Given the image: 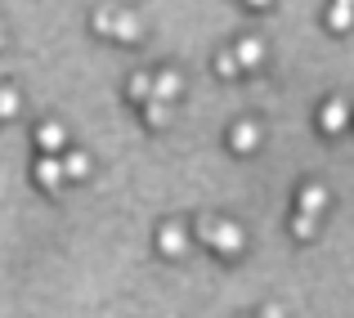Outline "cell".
<instances>
[{"label": "cell", "instance_id": "6da1fadb", "mask_svg": "<svg viewBox=\"0 0 354 318\" xmlns=\"http://www.w3.org/2000/svg\"><path fill=\"white\" fill-rule=\"evenodd\" d=\"M95 27H99V32H113L117 41H126V45H135V41H139V18H135V14H126V9H113V14L104 9V14L95 18Z\"/></svg>", "mask_w": 354, "mask_h": 318}, {"label": "cell", "instance_id": "7a4b0ae2", "mask_svg": "<svg viewBox=\"0 0 354 318\" xmlns=\"http://www.w3.org/2000/svg\"><path fill=\"white\" fill-rule=\"evenodd\" d=\"M202 238L211 242V247L220 251V256H234V251H242V229L234 220H220V224H202Z\"/></svg>", "mask_w": 354, "mask_h": 318}, {"label": "cell", "instance_id": "3957f363", "mask_svg": "<svg viewBox=\"0 0 354 318\" xmlns=\"http://www.w3.org/2000/svg\"><path fill=\"white\" fill-rule=\"evenodd\" d=\"M36 180H41L50 193H59V189H63V180H68V171H63L59 157H41V162H36Z\"/></svg>", "mask_w": 354, "mask_h": 318}, {"label": "cell", "instance_id": "277c9868", "mask_svg": "<svg viewBox=\"0 0 354 318\" xmlns=\"http://www.w3.org/2000/svg\"><path fill=\"white\" fill-rule=\"evenodd\" d=\"M346 121H350V108L341 104V99H332V104H323V112H319V126L328 130V135H337V130H346Z\"/></svg>", "mask_w": 354, "mask_h": 318}, {"label": "cell", "instance_id": "5b68a950", "mask_svg": "<svg viewBox=\"0 0 354 318\" xmlns=\"http://www.w3.org/2000/svg\"><path fill=\"white\" fill-rule=\"evenodd\" d=\"M162 251L166 256H184V251H189V233H184L180 224H166L162 229Z\"/></svg>", "mask_w": 354, "mask_h": 318}, {"label": "cell", "instance_id": "8992f818", "mask_svg": "<svg viewBox=\"0 0 354 318\" xmlns=\"http://www.w3.org/2000/svg\"><path fill=\"white\" fill-rule=\"evenodd\" d=\"M350 23H354V0H332V9H328V27H332V32H346Z\"/></svg>", "mask_w": 354, "mask_h": 318}, {"label": "cell", "instance_id": "52a82bcc", "mask_svg": "<svg viewBox=\"0 0 354 318\" xmlns=\"http://www.w3.org/2000/svg\"><path fill=\"white\" fill-rule=\"evenodd\" d=\"M144 121L148 126H166V121H171V99H144Z\"/></svg>", "mask_w": 354, "mask_h": 318}, {"label": "cell", "instance_id": "ba28073f", "mask_svg": "<svg viewBox=\"0 0 354 318\" xmlns=\"http://www.w3.org/2000/svg\"><path fill=\"white\" fill-rule=\"evenodd\" d=\"M36 144H41L45 153H59V148H63V126H59V121H45V126L36 130Z\"/></svg>", "mask_w": 354, "mask_h": 318}, {"label": "cell", "instance_id": "9c48e42d", "mask_svg": "<svg viewBox=\"0 0 354 318\" xmlns=\"http://www.w3.org/2000/svg\"><path fill=\"white\" fill-rule=\"evenodd\" d=\"M180 90H184V77H180V72H157V86H153L157 99H175Z\"/></svg>", "mask_w": 354, "mask_h": 318}, {"label": "cell", "instance_id": "30bf717a", "mask_svg": "<svg viewBox=\"0 0 354 318\" xmlns=\"http://www.w3.org/2000/svg\"><path fill=\"white\" fill-rule=\"evenodd\" d=\"M256 144H260V130L251 126V121H242V126L234 130V148H238V153H251Z\"/></svg>", "mask_w": 354, "mask_h": 318}, {"label": "cell", "instance_id": "8fae6325", "mask_svg": "<svg viewBox=\"0 0 354 318\" xmlns=\"http://www.w3.org/2000/svg\"><path fill=\"white\" fill-rule=\"evenodd\" d=\"M328 207V189L323 184H310V189L301 193V211H323Z\"/></svg>", "mask_w": 354, "mask_h": 318}, {"label": "cell", "instance_id": "7c38bea8", "mask_svg": "<svg viewBox=\"0 0 354 318\" xmlns=\"http://www.w3.org/2000/svg\"><path fill=\"white\" fill-rule=\"evenodd\" d=\"M63 171H68V180H86L90 157H86V153H68V157H63Z\"/></svg>", "mask_w": 354, "mask_h": 318}, {"label": "cell", "instance_id": "4fadbf2b", "mask_svg": "<svg viewBox=\"0 0 354 318\" xmlns=\"http://www.w3.org/2000/svg\"><path fill=\"white\" fill-rule=\"evenodd\" d=\"M292 229H296V238H314V229H319V211H296Z\"/></svg>", "mask_w": 354, "mask_h": 318}, {"label": "cell", "instance_id": "5bb4252c", "mask_svg": "<svg viewBox=\"0 0 354 318\" xmlns=\"http://www.w3.org/2000/svg\"><path fill=\"white\" fill-rule=\"evenodd\" d=\"M153 86H157V77L135 72V77H130V99H153Z\"/></svg>", "mask_w": 354, "mask_h": 318}, {"label": "cell", "instance_id": "9a60e30c", "mask_svg": "<svg viewBox=\"0 0 354 318\" xmlns=\"http://www.w3.org/2000/svg\"><path fill=\"white\" fill-rule=\"evenodd\" d=\"M238 59L242 63H260V59H265V45H260V41H242L238 45Z\"/></svg>", "mask_w": 354, "mask_h": 318}, {"label": "cell", "instance_id": "2e32d148", "mask_svg": "<svg viewBox=\"0 0 354 318\" xmlns=\"http://www.w3.org/2000/svg\"><path fill=\"white\" fill-rule=\"evenodd\" d=\"M238 68H242V59H238V54H220V59H216V72H225V77H234Z\"/></svg>", "mask_w": 354, "mask_h": 318}, {"label": "cell", "instance_id": "e0dca14e", "mask_svg": "<svg viewBox=\"0 0 354 318\" xmlns=\"http://www.w3.org/2000/svg\"><path fill=\"white\" fill-rule=\"evenodd\" d=\"M18 112V95L14 90H0V117H14Z\"/></svg>", "mask_w": 354, "mask_h": 318}, {"label": "cell", "instance_id": "ac0fdd59", "mask_svg": "<svg viewBox=\"0 0 354 318\" xmlns=\"http://www.w3.org/2000/svg\"><path fill=\"white\" fill-rule=\"evenodd\" d=\"M251 5H256V9H265V5H269V0H251Z\"/></svg>", "mask_w": 354, "mask_h": 318}, {"label": "cell", "instance_id": "d6986e66", "mask_svg": "<svg viewBox=\"0 0 354 318\" xmlns=\"http://www.w3.org/2000/svg\"><path fill=\"white\" fill-rule=\"evenodd\" d=\"M0 45H5V32H0Z\"/></svg>", "mask_w": 354, "mask_h": 318}]
</instances>
